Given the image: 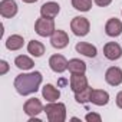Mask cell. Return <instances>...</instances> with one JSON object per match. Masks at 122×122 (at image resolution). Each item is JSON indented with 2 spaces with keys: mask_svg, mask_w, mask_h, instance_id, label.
<instances>
[{
  "mask_svg": "<svg viewBox=\"0 0 122 122\" xmlns=\"http://www.w3.org/2000/svg\"><path fill=\"white\" fill-rule=\"evenodd\" d=\"M43 81V76L40 72H29V73H20L15 79V89L19 95L27 96L32 93H36L39 91V86Z\"/></svg>",
  "mask_w": 122,
  "mask_h": 122,
  "instance_id": "1",
  "label": "cell"
},
{
  "mask_svg": "<svg viewBox=\"0 0 122 122\" xmlns=\"http://www.w3.org/2000/svg\"><path fill=\"white\" fill-rule=\"evenodd\" d=\"M43 112H46L47 121L49 122H65L66 119V106L62 102H49L45 108Z\"/></svg>",
  "mask_w": 122,
  "mask_h": 122,
  "instance_id": "2",
  "label": "cell"
},
{
  "mask_svg": "<svg viewBox=\"0 0 122 122\" xmlns=\"http://www.w3.org/2000/svg\"><path fill=\"white\" fill-rule=\"evenodd\" d=\"M56 30L55 27V19L52 17H39L35 23V32L42 36V37H47V36H52L53 32Z\"/></svg>",
  "mask_w": 122,
  "mask_h": 122,
  "instance_id": "3",
  "label": "cell"
},
{
  "mask_svg": "<svg viewBox=\"0 0 122 122\" xmlns=\"http://www.w3.org/2000/svg\"><path fill=\"white\" fill-rule=\"evenodd\" d=\"M71 30L73 32V35L76 36H86L91 30V23L86 17H82V16H76L72 19L71 22Z\"/></svg>",
  "mask_w": 122,
  "mask_h": 122,
  "instance_id": "4",
  "label": "cell"
},
{
  "mask_svg": "<svg viewBox=\"0 0 122 122\" xmlns=\"http://www.w3.org/2000/svg\"><path fill=\"white\" fill-rule=\"evenodd\" d=\"M49 66L56 73H63L68 69V60L63 55H52L49 59Z\"/></svg>",
  "mask_w": 122,
  "mask_h": 122,
  "instance_id": "5",
  "label": "cell"
},
{
  "mask_svg": "<svg viewBox=\"0 0 122 122\" xmlns=\"http://www.w3.org/2000/svg\"><path fill=\"white\" fill-rule=\"evenodd\" d=\"M42 111H43V105H42L40 99H37V98H30L23 105V112L29 118L30 116H37Z\"/></svg>",
  "mask_w": 122,
  "mask_h": 122,
  "instance_id": "6",
  "label": "cell"
},
{
  "mask_svg": "<svg viewBox=\"0 0 122 122\" xmlns=\"http://www.w3.org/2000/svg\"><path fill=\"white\" fill-rule=\"evenodd\" d=\"M50 45L55 47V49H63L69 45V36L66 32L63 30H59L56 29L53 32V35L50 36Z\"/></svg>",
  "mask_w": 122,
  "mask_h": 122,
  "instance_id": "7",
  "label": "cell"
},
{
  "mask_svg": "<svg viewBox=\"0 0 122 122\" xmlns=\"http://www.w3.org/2000/svg\"><path fill=\"white\" fill-rule=\"evenodd\" d=\"M17 3L15 0H2L0 2V15L5 19H12L17 15Z\"/></svg>",
  "mask_w": 122,
  "mask_h": 122,
  "instance_id": "8",
  "label": "cell"
},
{
  "mask_svg": "<svg viewBox=\"0 0 122 122\" xmlns=\"http://www.w3.org/2000/svg\"><path fill=\"white\" fill-rule=\"evenodd\" d=\"M105 81L111 86H119L122 83V69L118 66H111L105 72Z\"/></svg>",
  "mask_w": 122,
  "mask_h": 122,
  "instance_id": "9",
  "label": "cell"
},
{
  "mask_svg": "<svg viewBox=\"0 0 122 122\" xmlns=\"http://www.w3.org/2000/svg\"><path fill=\"white\" fill-rule=\"evenodd\" d=\"M103 55L109 60H118L122 56V47L116 42H108L103 46Z\"/></svg>",
  "mask_w": 122,
  "mask_h": 122,
  "instance_id": "10",
  "label": "cell"
},
{
  "mask_svg": "<svg viewBox=\"0 0 122 122\" xmlns=\"http://www.w3.org/2000/svg\"><path fill=\"white\" fill-rule=\"evenodd\" d=\"M105 33L111 37H118L122 33V22L116 17H112L105 25Z\"/></svg>",
  "mask_w": 122,
  "mask_h": 122,
  "instance_id": "11",
  "label": "cell"
},
{
  "mask_svg": "<svg viewBox=\"0 0 122 122\" xmlns=\"http://www.w3.org/2000/svg\"><path fill=\"white\" fill-rule=\"evenodd\" d=\"M69 83H71V89L76 93L88 86V78L85 76V73H72Z\"/></svg>",
  "mask_w": 122,
  "mask_h": 122,
  "instance_id": "12",
  "label": "cell"
},
{
  "mask_svg": "<svg viewBox=\"0 0 122 122\" xmlns=\"http://www.w3.org/2000/svg\"><path fill=\"white\" fill-rule=\"evenodd\" d=\"M60 12V6L56 3V2H47L45 5H42L40 7V16L43 17H52L55 19Z\"/></svg>",
  "mask_w": 122,
  "mask_h": 122,
  "instance_id": "13",
  "label": "cell"
},
{
  "mask_svg": "<svg viewBox=\"0 0 122 122\" xmlns=\"http://www.w3.org/2000/svg\"><path fill=\"white\" fill-rule=\"evenodd\" d=\"M42 95L47 102H56L60 98V91L57 88H55L52 83H46L42 88Z\"/></svg>",
  "mask_w": 122,
  "mask_h": 122,
  "instance_id": "14",
  "label": "cell"
},
{
  "mask_svg": "<svg viewBox=\"0 0 122 122\" xmlns=\"http://www.w3.org/2000/svg\"><path fill=\"white\" fill-rule=\"evenodd\" d=\"M91 102L96 106H105L109 102V93L103 89H93Z\"/></svg>",
  "mask_w": 122,
  "mask_h": 122,
  "instance_id": "15",
  "label": "cell"
},
{
  "mask_svg": "<svg viewBox=\"0 0 122 122\" xmlns=\"http://www.w3.org/2000/svg\"><path fill=\"white\" fill-rule=\"evenodd\" d=\"M76 52L83 56H88V57H96V55H98V49L92 43H88V42L76 43Z\"/></svg>",
  "mask_w": 122,
  "mask_h": 122,
  "instance_id": "16",
  "label": "cell"
},
{
  "mask_svg": "<svg viewBox=\"0 0 122 122\" xmlns=\"http://www.w3.org/2000/svg\"><path fill=\"white\" fill-rule=\"evenodd\" d=\"M15 65L20 71H29V69H32L35 66V62H33V59H30L26 55H19L15 59Z\"/></svg>",
  "mask_w": 122,
  "mask_h": 122,
  "instance_id": "17",
  "label": "cell"
},
{
  "mask_svg": "<svg viewBox=\"0 0 122 122\" xmlns=\"http://www.w3.org/2000/svg\"><path fill=\"white\" fill-rule=\"evenodd\" d=\"M68 69L71 73H85L86 72V63L81 59H71L68 60Z\"/></svg>",
  "mask_w": 122,
  "mask_h": 122,
  "instance_id": "18",
  "label": "cell"
},
{
  "mask_svg": "<svg viewBox=\"0 0 122 122\" xmlns=\"http://www.w3.org/2000/svg\"><path fill=\"white\" fill-rule=\"evenodd\" d=\"M23 45H25V39L20 35H12L6 40V47L9 50H19L23 47Z\"/></svg>",
  "mask_w": 122,
  "mask_h": 122,
  "instance_id": "19",
  "label": "cell"
},
{
  "mask_svg": "<svg viewBox=\"0 0 122 122\" xmlns=\"http://www.w3.org/2000/svg\"><path fill=\"white\" fill-rule=\"evenodd\" d=\"M27 52L35 57H40L45 53V45L39 40H30L27 43Z\"/></svg>",
  "mask_w": 122,
  "mask_h": 122,
  "instance_id": "20",
  "label": "cell"
},
{
  "mask_svg": "<svg viewBox=\"0 0 122 122\" xmlns=\"http://www.w3.org/2000/svg\"><path fill=\"white\" fill-rule=\"evenodd\" d=\"M92 92H93V89L88 85L86 88H83L82 91H79V92L75 93V101L78 103H88V102H91Z\"/></svg>",
  "mask_w": 122,
  "mask_h": 122,
  "instance_id": "21",
  "label": "cell"
},
{
  "mask_svg": "<svg viewBox=\"0 0 122 122\" xmlns=\"http://www.w3.org/2000/svg\"><path fill=\"white\" fill-rule=\"evenodd\" d=\"M72 6L79 12H89L92 7V0H72Z\"/></svg>",
  "mask_w": 122,
  "mask_h": 122,
  "instance_id": "22",
  "label": "cell"
},
{
  "mask_svg": "<svg viewBox=\"0 0 122 122\" xmlns=\"http://www.w3.org/2000/svg\"><path fill=\"white\" fill-rule=\"evenodd\" d=\"M85 119L88 121V122H101L102 121V116L99 115V113H93V112H89V113H86V116H85Z\"/></svg>",
  "mask_w": 122,
  "mask_h": 122,
  "instance_id": "23",
  "label": "cell"
},
{
  "mask_svg": "<svg viewBox=\"0 0 122 122\" xmlns=\"http://www.w3.org/2000/svg\"><path fill=\"white\" fill-rule=\"evenodd\" d=\"M93 2H95V5L99 6V7H106V6H109V5L112 3V0H93Z\"/></svg>",
  "mask_w": 122,
  "mask_h": 122,
  "instance_id": "24",
  "label": "cell"
},
{
  "mask_svg": "<svg viewBox=\"0 0 122 122\" xmlns=\"http://www.w3.org/2000/svg\"><path fill=\"white\" fill-rule=\"evenodd\" d=\"M0 66H2V69H0V75H6L7 71H9V63L6 62V60H2V62H0Z\"/></svg>",
  "mask_w": 122,
  "mask_h": 122,
  "instance_id": "25",
  "label": "cell"
},
{
  "mask_svg": "<svg viewBox=\"0 0 122 122\" xmlns=\"http://www.w3.org/2000/svg\"><path fill=\"white\" fill-rule=\"evenodd\" d=\"M116 105H118V108L122 109V91L118 92V95H116Z\"/></svg>",
  "mask_w": 122,
  "mask_h": 122,
  "instance_id": "26",
  "label": "cell"
},
{
  "mask_svg": "<svg viewBox=\"0 0 122 122\" xmlns=\"http://www.w3.org/2000/svg\"><path fill=\"white\" fill-rule=\"evenodd\" d=\"M23 3H27V5H30V3H36L37 0H22Z\"/></svg>",
  "mask_w": 122,
  "mask_h": 122,
  "instance_id": "27",
  "label": "cell"
},
{
  "mask_svg": "<svg viewBox=\"0 0 122 122\" xmlns=\"http://www.w3.org/2000/svg\"><path fill=\"white\" fill-rule=\"evenodd\" d=\"M121 13H122V12H121Z\"/></svg>",
  "mask_w": 122,
  "mask_h": 122,
  "instance_id": "28",
  "label": "cell"
}]
</instances>
